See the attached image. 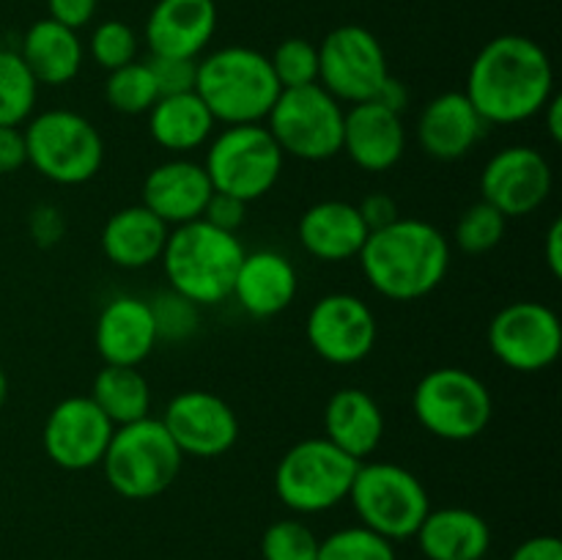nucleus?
Here are the masks:
<instances>
[{
	"instance_id": "1",
	"label": "nucleus",
	"mask_w": 562,
	"mask_h": 560,
	"mask_svg": "<svg viewBox=\"0 0 562 560\" xmlns=\"http://www.w3.org/2000/svg\"><path fill=\"white\" fill-rule=\"evenodd\" d=\"M464 93L486 124H521L536 119L554 97L552 60L532 38L505 33L475 55Z\"/></svg>"
},
{
	"instance_id": "2",
	"label": "nucleus",
	"mask_w": 562,
	"mask_h": 560,
	"mask_svg": "<svg viewBox=\"0 0 562 560\" xmlns=\"http://www.w3.org/2000/svg\"><path fill=\"white\" fill-rule=\"evenodd\" d=\"M357 258L376 294L393 302H415L437 291L448 278L450 242L426 220L398 217L371 231Z\"/></svg>"
},
{
	"instance_id": "3",
	"label": "nucleus",
	"mask_w": 562,
	"mask_h": 560,
	"mask_svg": "<svg viewBox=\"0 0 562 560\" xmlns=\"http://www.w3.org/2000/svg\"><path fill=\"white\" fill-rule=\"evenodd\" d=\"M245 253L236 234L214 228L206 220H192L170 228L159 261L173 294L195 307H209L231 296Z\"/></svg>"
},
{
	"instance_id": "4",
	"label": "nucleus",
	"mask_w": 562,
	"mask_h": 560,
	"mask_svg": "<svg viewBox=\"0 0 562 560\" xmlns=\"http://www.w3.org/2000/svg\"><path fill=\"white\" fill-rule=\"evenodd\" d=\"M280 91L269 55L258 49L223 47L198 60L195 93L217 124H261Z\"/></svg>"
},
{
	"instance_id": "5",
	"label": "nucleus",
	"mask_w": 562,
	"mask_h": 560,
	"mask_svg": "<svg viewBox=\"0 0 562 560\" xmlns=\"http://www.w3.org/2000/svg\"><path fill=\"white\" fill-rule=\"evenodd\" d=\"M179 445L159 417L115 426L102 470L110 489L124 500H154L173 486L181 470Z\"/></svg>"
},
{
	"instance_id": "6",
	"label": "nucleus",
	"mask_w": 562,
	"mask_h": 560,
	"mask_svg": "<svg viewBox=\"0 0 562 560\" xmlns=\"http://www.w3.org/2000/svg\"><path fill=\"white\" fill-rule=\"evenodd\" d=\"M27 165L60 187L91 181L102 170L104 141L97 126L75 110H44L25 121Z\"/></svg>"
},
{
	"instance_id": "7",
	"label": "nucleus",
	"mask_w": 562,
	"mask_h": 560,
	"mask_svg": "<svg viewBox=\"0 0 562 560\" xmlns=\"http://www.w3.org/2000/svg\"><path fill=\"white\" fill-rule=\"evenodd\" d=\"M346 500H351L362 527L393 544L415 538L431 511V497L420 478L393 461H360Z\"/></svg>"
},
{
	"instance_id": "8",
	"label": "nucleus",
	"mask_w": 562,
	"mask_h": 560,
	"mask_svg": "<svg viewBox=\"0 0 562 560\" xmlns=\"http://www.w3.org/2000/svg\"><path fill=\"white\" fill-rule=\"evenodd\" d=\"M417 423L445 443L481 437L494 415V401L481 377L459 366L428 371L412 393Z\"/></svg>"
},
{
	"instance_id": "9",
	"label": "nucleus",
	"mask_w": 562,
	"mask_h": 560,
	"mask_svg": "<svg viewBox=\"0 0 562 560\" xmlns=\"http://www.w3.org/2000/svg\"><path fill=\"white\" fill-rule=\"evenodd\" d=\"M360 461L329 443L307 437L291 445L274 470V492L296 514H324L349 497Z\"/></svg>"
},
{
	"instance_id": "10",
	"label": "nucleus",
	"mask_w": 562,
	"mask_h": 560,
	"mask_svg": "<svg viewBox=\"0 0 562 560\" xmlns=\"http://www.w3.org/2000/svg\"><path fill=\"white\" fill-rule=\"evenodd\" d=\"M344 104L318 82L285 88L267 115V130L283 157L324 163L344 148Z\"/></svg>"
},
{
	"instance_id": "11",
	"label": "nucleus",
	"mask_w": 562,
	"mask_h": 560,
	"mask_svg": "<svg viewBox=\"0 0 562 560\" xmlns=\"http://www.w3.org/2000/svg\"><path fill=\"white\" fill-rule=\"evenodd\" d=\"M283 152L263 124L225 126L209 141L206 170L214 192L252 203L272 192L283 173Z\"/></svg>"
},
{
	"instance_id": "12",
	"label": "nucleus",
	"mask_w": 562,
	"mask_h": 560,
	"mask_svg": "<svg viewBox=\"0 0 562 560\" xmlns=\"http://www.w3.org/2000/svg\"><path fill=\"white\" fill-rule=\"evenodd\" d=\"M390 77L382 42L362 25H340L318 47V86L340 104L376 99Z\"/></svg>"
},
{
	"instance_id": "13",
	"label": "nucleus",
	"mask_w": 562,
	"mask_h": 560,
	"mask_svg": "<svg viewBox=\"0 0 562 560\" xmlns=\"http://www.w3.org/2000/svg\"><path fill=\"white\" fill-rule=\"evenodd\" d=\"M488 349L516 373H541L558 362L562 349L560 316L543 302H510L488 324Z\"/></svg>"
},
{
	"instance_id": "14",
	"label": "nucleus",
	"mask_w": 562,
	"mask_h": 560,
	"mask_svg": "<svg viewBox=\"0 0 562 560\" xmlns=\"http://www.w3.org/2000/svg\"><path fill=\"white\" fill-rule=\"evenodd\" d=\"M305 335L311 349L329 366H355L366 360L376 346V316L366 300L357 294L322 296L313 302L305 322Z\"/></svg>"
},
{
	"instance_id": "15",
	"label": "nucleus",
	"mask_w": 562,
	"mask_h": 560,
	"mask_svg": "<svg viewBox=\"0 0 562 560\" xmlns=\"http://www.w3.org/2000/svg\"><path fill=\"white\" fill-rule=\"evenodd\" d=\"M113 432L115 426L93 404L91 395H69L49 410L47 421H44L42 445L55 467L82 472L102 464Z\"/></svg>"
},
{
	"instance_id": "16",
	"label": "nucleus",
	"mask_w": 562,
	"mask_h": 560,
	"mask_svg": "<svg viewBox=\"0 0 562 560\" xmlns=\"http://www.w3.org/2000/svg\"><path fill=\"white\" fill-rule=\"evenodd\" d=\"M552 184V165L538 148L505 146L483 165L481 201L503 217H527L547 203Z\"/></svg>"
},
{
	"instance_id": "17",
	"label": "nucleus",
	"mask_w": 562,
	"mask_h": 560,
	"mask_svg": "<svg viewBox=\"0 0 562 560\" xmlns=\"http://www.w3.org/2000/svg\"><path fill=\"white\" fill-rule=\"evenodd\" d=\"M181 456L217 459L239 439V417L231 404L209 390H181L159 417Z\"/></svg>"
},
{
	"instance_id": "18",
	"label": "nucleus",
	"mask_w": 562,
	"mask_h": 560,
	"mask_svg": "<svg viewBox=\"0 0 562 560\" xmlns=\"http://www.w3.org/2000/svg\"><path fill=\"white\" fill-rule=\"evenodd\" d=\"M346 157L366 173H387L406 152V126L401 113L376 99L351 104L344 115Z\"/></svg>"
},
{
	"instance_id": "19",
	"label": "nucleus",
	"mask_w": 562,
	"mask_h": 560,
	"mask_svg": "<svg viewBox=\"0 0 562 560\" xmlns=\"http://www.w3.org/2000/svg\"><path fill=\"white\" fill-rule=\"evenodd\" d=\"M159 340L151 302L135 294H119L102 307L93 344L104 366H140Z\"/></svg>"
},
{
	"instance_id": "20",
	"label": "nucleus",
	"mask_w": 562,
	"mask_h": 560,
	"mask_svg": "<svg viewBox=\"0 0 562 560\" xmlns=\"http://www.w3.org/2000/svg\"><path fill=\"white\" fill-rule=\"evenodd\" d=\"M488 124L464 91L434 97L417 115V143L423 152L442 163L467 157L486 135Z\"/></svg>"
},
{
	"instance_id": "21",
	"label": "nucleus",
	"mask_w": 562,
	"mask_h": 560,
	"mask_svg": "<svg viewBox=\"0 0 562 560\" xmlns=\"http://www.w3.org/2000/svg\"><path fill=\"white\" fill-rule=\"evenodd\" d=\"M214 31V0H157L146 20V44L151 55L198 60V55L212 42Z\"/></svg>"
},
{
	"instance_id": "22",
	"label": "nucleus",
	"mask_w": 562,
	"mask_h": 560,
	"mask_svg": "<svg viewBox=\"0 0 562 560\" xmlns=\"http://www.w3.org/2000/svg\"><path fill=\"white\" fill-rule=\"evenodd\" d=\"M212 192V181L201 163L176 157L148 170L143 181V206L151 209L168 228H176L201 220Z\"/></svg>"
},
{
	"instance_id": "23",
	"label": "nucleus",
	"mask_w": 562,
	"mask_h": 560,
	"mask_svg": "<svg viewBox=\"0 0 562 560\" xmlns=\"http://www.w3.org/2000/svg\"><path fill=\"white\" fill-rule=\"evenodd\" d=\"M300 291V278L291 264L278 250L245 253L234 280V296L241 311L252 318H272L289 311Z\"/></svg>"
},
{
	"instance_id": "24",
	"label": "nucleus",
	"mask_w": 562,
	"mask_h": 560,
	"mask_svg": "<svg viewBox=\"0 0 562 560\" xmlns=\"http://www.w3.org/2000/svg\"><path fill=\"white\" fill-rule=\"evenodd\" d=\"M368 225L362 223L357 203L349 201H318L296 223V236L307 256L324 264H340L360 256L368 239Z\"/></svg>"
},
{
	"instance_id": "25",
	"label": "nucleus",
	"mask_w": 562,
	"mask_h": 560,
	"mask_svg": "<svg viewBox=\"0 0 562 560\" xmlns=\"http://www.w3.org/2000/svg\"><path fill=\"white\" fill-rule=\"evenodd\" d=\"M324 437L351 459L366 461L384 439V412L362 388H340L324 406Z\"/></svg>"
},
{
	"instance_id": "26",
	"label": "nucleus",
	"mask_w": 562,
	"mask_h": 560,
	"mask_svg": "<svg viewBox=\"0 0 562 560\" xmlns=\"http://www.w3.org/2000/svg\"><path fill=\"white\" fill-rule=\"evenodd\" d=\"M170 228L143 203L124 206L102 228V253L121 269L151 267L162 258Z\"/></svg>"
},
{
	"instance_id": "27",
	"label": "nucleus",
	"mask_w": 562,
	"mask_h": 560,
	"mask_svg": "<svg viewBox=\"0 0 562 560\" xmlns=\"http://www.w3.org/2000/svg\"><path fill=\"white\" fill-rule=\"evenodd\" d=\"M426 560H481L492 547V530L470 508H431L415 533Z\"/></svg>"
},
{
	"instance_id": "28",
	"label": "nucleus",
	"mask_w": 562,
	"mask_h": 560,
	"mask_svg": "<svg viewBox=\"0 0 562 560\" xmlns=\"http://www.w3.org/2000/svg\"><path fill=\"white\" fill-rule=\"evenodd\" d=\"M20 58L25 60L27 71L38 86L55 88L66 86L80 75L86 49H82L77 31L47 16L27 27V33L22 36Z\"/></svg>"
},
{
	"instance_id": "29",
	"label": "nucleus",
	"mask_w": 562,
	"mask_h": 560,
	"mask_svg": "<svg viewBox=\"0 0 562 560\" xmlns=\"http://www.w3.org/2000/svg\"><path fill=\"white\" fill-rule=\"evenodd\" d=\"M146 115L151 141L165 152L179 154V157L206 146L214 135V126H217V121L212 119V113L195 91L159 97Z\"/></svg>"
},
{
	"instance_id": "30",
	"label": "nucleus",
	"mask_w": 562,
	"mask_h": 560,
	"mask_svg": "<svg viewBox=\"0 0 562 560\" xmlns=\"http://www.w3.org/2000/svg\"><path fill=\"white\" fill-rule=\"evenodd\" d=\"M91 399L113 426L143 421L151 412V388L135 366H104L93 377Z\"/></svg>"
},
{
	"instance_id": "31",
	"label": "nucleus",
	"mask_w": 562,
	"mask_h": 560,
	"mask_svg": "<svg viewBox=\"0 0 562 560\" xmlns=\"http://www.w3.org/2000/svg\"><path fill=\"white\" fill-rule=\"evenodd\" d=\"M38 82L14 49H0V126H22L33 115Z\"/></svg>"
},
{
	"instance_id": "32",
	"label": "nucleus",
	"mask_w": 562,
	"mask_h": 560,
	"mask_svg": "<svg viewBox=\"0 0 562 560\" xmlns=\"http://www.w3.org/2000/svg\"><path fill=\"white\" fill-rule=\"evenodd\" d=\"M104 99H108L115 113H148L159 99V88L154 82L148 60H132V64L110 71L108 82H104Z\"/></svg>"
},
{
	"instance_id": "33",
	"label": "nucleus",
	"mask_w": 562,
	"mask_h": 560,
	"mask_svg": "<svg viewBox=\"0 0 562 560\" xmlns=\"http://www.w3.org/2000/svg\"><path fill=\"white\" fill-rule=\"evenodd\" d=\"M505 225H508V217H503L492 203L477 201L461 212L453 242L467 256H483L503 242Z\"/></svg>"
},
{
	"instance_id": "34",
	"label": "nucleus",
	"mask_w": 562,
	"mask_h": 560,
	"mask_svg": "<svg viewBox=\"0 0 562 560\" xmlns=\"http://www.w3.org/2000/svg\"><path fill=\"white\" fill-rule=\"evenodd\" d=\"M316 560H395L393 541L368 527H344L318 541Z\"/></svg>"
},
{
	"instance_id": "35",
	"label": "nucleus",
	"mask_w": 562,
	"mask_h": 560,
	"mask_svg": "<svg viewBox=\"0 0 562 560\" xmlns=\"http://www.w3.org/2000/svg\"><path fill=\"white\" fill-rule=\"evenodd\" d=\"M269 66H272L283 91L285 88L313 86V82H318V47L307 38L289 36L269 55Z\"/></svg>"
},
{
	"instance_id": "36",
	"label": "nucleus",
	"mask_w": 562,
	"mask_h": 560,
	"mask_svg": "<svg viewBox=\"0 0 562 560\" xmlns=\"http://www.w3.org/2000/svg\"><path fill=\"white\" fill-rule=\"evenodd\" d=\"M263 560H316L318 538L305 522L278 519L263 530Z\"/></svg>"
},
{
	"instance_id": "37",
	"label": "nucleus",
	"mask_w": 562,
	"mask_h": 560,
	"mask_svg": "<svg viewBox=\"0 0 562 560\" xmlns=\"http://www.w3.org/2000/svg\"><path fill=\"white\" fill-rule=\"evenodd\" d=\"M88 53H91L93 64L102 69H121V66L137 60V36L126 22L104 20L93 27Z\"/></svg>"
},
{
	"instance_id": "38",
	"label": "nucleus",
	"mask_w": 562,
	"mask_h": 560,
	"mask_svg": "<svg viewBox=\"0 0 562 560\" xmlns=\"http://www.w3.org/2000/svg\"><path fill=\"white\" fill-rule=\"evenodd\" d=\"M151 307H154V318H157L159 338L179 340V338H187V335L195 329L198 307L192 305V302H187L184 296L170 291V296L162 294L157 302H151Z\"/></svg>"
},
{
	"instance_id": "39",
	"label": "nucleus",
	"mask_w": 562,
	"mask_h": 560,
	"mask_svg": "<svg viewBox=\"0 0 562 560\" xmlns=\"http://www.w3.org/2000/svg\"><path fill=\"white\" fill-rule=\"evenodd\" d=\"M148 66H151V75H154V82H157V88H159V97H173V93L195 91L198 60L162 58V55H151Z\"/></svg>"
},
{
	"instance_id": "40",
	"label": "nucleus",
	"mask_w": 562,
	"mask_h": 560,
	"mask_svg": "<svg viewBox=\"0 0 562 560\" xmlns=\"http://www.w3.org/2000/svg\"><path fill=\"white\" fill-rule=\"evenodd\" d=\"M245 217H247L245 201H239V198L234 195H225V192H212L201 220H206V223L214 225V228L236 234V231L245 225Z\"/></svg>"
},
{
	"instance_id": "41",
	"label": "nucleus",
	"mask_w": 562,
	"mask_h": 560,
	"mask_svg": "<svg viewBox=\"0 0 562 560\" xmlns=\"http://www.w3.org/2000/svg\"><path fill=\"white\" fill-rule=\"evenodd\" d=\"M357 212H360L368 231H379L401 217L398 203H395V198H390L387 192H371V195H366L357 203Z\"/></svg>"
},
{
	"instance_id": "42",
	"label": "nucleus",
	"mask_w": 562,
	"mask_h": 560,
	"mask_svg": "<svg viewBox=\"0 0 562 560\" xmlns=\"http://www.w3.org/2000/svg\"><path fill=\"white\" fill-rule=\"evenodd\" d=\"M99 9V0H47L49 20L60 22V25L80 31L93 20Z\"/></svg>"
},
{
	"instance_id": "43",
	"label": "nucleus",
	"mask_w": 562,
	"mask_h": 560,
	"mask_svg": "<svg viewBox=\"0 0 562 560\" xmlns=\"http://www.w3.org/2000/svg\"><path fill=\"white\" fill-rule=\"evenodd\" d=\"M64 231V217H60L58 209L49 206V203H42V206H36L31 212V236L38 247H49L55 245V242H60Z\"/></svg>"
},
{
	"instance_id": "44",
	"label": "nucleus",
	"mask_w": 562,
	"mask_h": 560,
	"mask_svg": "<svg viewBox=\"0 0 562 560\" xmlns=\"http://www.w3.org/2000/svg\"><path fill=\"white\" fill-rule=\"evenodd\" d=\"M27 165L25 135L20 126H0V176L16 173Z\"/></svg>"
},
{
	"instance_id": "45",
	"label": "nucleus",
	"mask_w": 562,
	"mask_h": 560,
	"mask_svg": "<svg viewBox=\"0 0 562 560\" xmlns=\"http://www.w3.org/2000/svg\"><path fill=\"white\" fill-rule=\"evenodd\" d=\"M510 560H562V544L558 536H532L510 552Z\"/></svg>"
},
{
	"instance_id": "46",
	"label": "nucleus",
	"mask_w": 562,
	"mask_h": 560,
	"mask_svg": "<svg viewBox=\"0 0 562 560\" xmlns=\"http://www.w3.org/2000/svg\"><path fill=\"white\" fill-rule=\"evenodd\" d=\"M543 258L552 278H562V220H554L543 239Z\"/></svg>"
},
{
	"instance_id": "47",
	"label": "nucleus",
	"mask_w": 562,
	"mask_h": 560,
	"mask_svg": "<svg viewBox=\"0 0 562 560\" xmlns=\"http://www.w3.org/2000/svg\"><path fill=\"white\" fill-rule=\"evenodd\" d=\"M376 102H382L384 108L395 110V113H404L406 102H409V91H406V86L401 80H395L393 75L384 80V86L379 88L376 93Z\"/></svg>"
},
{
	"instance_id": "48",
	"label": "nucleus",
	"mask_w": 562,
	"mask_h": 560,
	"mask_svg": "<svg viewBox=\"0 0 562 560\" xmlns=\"http://www.w3.org/2000/svg\"><path fill=\"white\" fill-rule=\"evenodd\" d=\"M538 115H541L543 124H547L549 137H552L554 143H560L562 141V97L560 93H554V97L543 104V110Z\"/></svg>"
},
{
	"instance_id": "49",
	"label": "nucleus",
	"mask_w": 562,
	"mask_h": 560,
	"mask_svg": "<svg viewBox=\"0 0 562 560\" xmlns=\"http://www.w3.org/2000/svg\"><path fill=\"white\" fill-rule=\"evenodd\" d=\"M5 399H9V377H5V371L0 368V410H3Z\"/></svg>"
},
{
	"instance_id": "50",
	"label": "nucleus",
	"mask_w": 562,
	"mask_h": 560,
	"mask_svg": "<svg viewBox=\"0 0 562 560\" xmlns=\"http://www.w3.org/2000/svg\"><path fill=\"white\" fill-rule=\"evenodd\" d=\"M481 560H486V558H481Z\"/></svg>"
}]
</instances>
